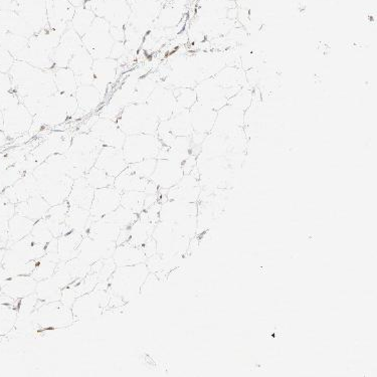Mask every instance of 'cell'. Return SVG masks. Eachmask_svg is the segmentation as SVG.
<instances>
[{"mask_svg": "<svg viewBox=\"0 0 377 377\" xmlns=\"http://www.w3.org/2000/svg\"><path fill=\"white\" fill-rule=\"evenodd\" d=\"M145 262L134 266L117 267L108 287L110 300L108 307H122L140 295L141 287L149 275Z\"/></svg>", "mask_w": 377, "mask_h": 377, "instance_id": "6da1fadb", "label": "cell"}, {"mask_svg": "<svg viewBox=\"0 0 377 377\" xmlns=\"http://www.w3.org/2000/svg\"><path fill=\"white\" fill-rule=\"evenodd\" d=\"M13 78L22 97L44 99L57 93L53 82V69L35 68L26 62L15 64Z\"/></svg>", "mask_w": 377, "mask_h": 377, "instance_id": "7a4b0ae2", "label": "cell"}, {"mask_svg": "<svg viewBox=\"0 0 377 377\" xmlns=\"http://www.w3.org/2000/svg\"><path fill=\"white\" fill-rule=\"evenodd\" d=\"M103 147V143L89 132L74 136L69 149L65 153L72 165L69 177L75 181L84 176L95 165Z\"/></svg>", "mask_w": 377, "mask_h": 377, "instance_id": "3957f363", "label": "cell"}, {"mask_svg": "<svg viewBox=\"0 0 377 377\" xmlns=\"http://www.w3.org/2000/svg\"><path fill=\"white\" fill-rule=\"evenodd\" d=\"M116 122L126 135H136L156 134L160 121L147 103H133L122 110Z\"/></svg>", "mask_w": 377, "mask_h": 377, "instance_id": "277c9868", "label": "cell"}, {"mask_svg": "<svg viewBox=\"0 0 377 377\" xmlns=\"http://www.w3.org/2000/svg\"><path fill=\"white\" fill-rule=\"evenodd\" d=\"M62 35L49 28L33 35L28 46L22 51V60L31 66L42 69H53L51 60L53 49L57 48Z\"/></svg>", "mask_w": 377, "mask_h": 377, "instance_id": "5b68a950", "label": "cell"}, {"mask_svg": "<svg viewBox=\"0 0 377 377\" xmlns=\"http://www.w3.org/2000/svg\"><path fill=\"white\" fill-rule=\"evenodd\" d=\"M75 95L57 92L44 99V105L37 115L33 117V122L40 126H60L72 118L78 110Z\"/></svg>", "mask_w": 377, "mask_h": 377, "instance_id": "8992f818", "label": "cell"}, {"mask_svg": "<svg viewBox=\"0 0 377 377\" xmlns=\"http://www.w3.org/2000/svg\"><path fill=\"white\" fill-rule=\"evenodd\" d=\"M109 282L99 283L96 288L76 299L72 313L76 321L94 320L102 315L109 304Z\"/></svg>", "mask_w": 377, "mask_h": 377, "instance_id": "52a82bcc", "label": "cell"}, {"mask_svg": "<svg viewBox=\"0 0 377 377\" xmlns=\"http://www.w3.org/2000/svg\"><path fill=\"white\" fill-rule=\"evenodd\" d=\"M33 319L37 330H60L75 322L72 309L60 301L40 305L33 312Z\"/></svg>", "mask_w": 377, "mask_h": 377, "instance_id": "ba28073f", "label": "cell"}, {"mask_svg": "<svg viewBox=\"0 0 377 377\" xmlns=\"http://www.w3.org/2000/svg\"><path fill=\"white\" fill-rule=\"evenodd\" d=\"M111 26L102 17H96L91 28L82 37L83 46L94 60L110 58L115 40L110 33Z\"/></svg>", "mask_w": 377, "mask_h": 377, "instance_id": "9c48e42d", "label": "cell"}, {"mask_svg": "<svg viewBox=\"0 0 377 377\" xmlns=\"http://www.w3.org/2000/svg\"><path fill=\"white\" fill-rule=\"evenodd\" d=\"M162 147L156 134H136L126 136L122 150L128 165H132L145 159H157Z\"/></svg>", "mask_w": 377, "mask_h": 377, "instance_id": "30bf717a", "label": "cell"}, {"mask_svg": "<svg viewBox=\"0 0 377 377\" xmlns=\"http://www.w3.org/2000/svg\"><path fill=\"white\" fill-rule=\"evenodd\" d=\"M165 0H128L131 15L127 24L136 29L139 33L145 35L153 26Z\"/></svg>", "mask_w": 377, "mask_h": 377, "instance_id": "8fae6325", "label": "cell"}, {"mask_svg": "<svg viewBox=\"0 0 377 377\" xmlns=\"http://www.w3.org/2000/svg\"><path fill=\"white\" fill-rule=\"evenodd\" d=\"M82 48H84L82 37L69 26L60 37L57 48L53 49L51 56L53 68H68L71 58Z\"/></svg>", "mask_w": 377, "mask_h": 377, "instance_id": "7c38bea8", "label": "cell"}, {"mask_svg": "<svg viewBox=\"0 0 377 377\" xmlns=\"http://www.w3.org/2000/svg\"><path fill=\"white\" fill-rule=\"evenodd\" d=\"M117 248L116 242H105L101 240L91 239L84 235L78 246V260L84 264L92 266L100 260L110 259L113 257Z\"/></svg>", "mask_w": 377, "mask_h": 377, "instance_id": "4fadbf2b", "label": "cell"}, {"mask_svg": "<svg viewBox=\"0 0 377 377\" xmlns=\"http://www.w3.org/2000/svg\"><path fill=\"white\" fill-rule=\"evenodd\" d=\"M120 206L121 192L114 186L95 190L93 201L90 208V221L102 219Z\"/></svg>", "mask_w": 377, "mask_h": 377, "instance_id": "5bb4252c", "label": "cell"}, {"mask_svg": "<svg viewBox=\"0 0 377 377\" xmlns=\"http://www.w3.org/2000/svg\"><path fill=\"white\" fill-rule=\"evenodd\" d=\"M75 11V6L68 0H47L49 28L62 35L69 28Z\"/></svg>", "mask_w": 377, "mask_h": 377, "instance_id": "9a60e30c", "label": "cell"}, {"mask_svg": "<svg viewBox=\"0 0 377 377\" xmlns=\"http://www.w3.org/2000/svg\"><path fill=\"white\" fill-rule=\"evenodd\" d=\"M37 181L40 194L51 206L67 201L74 184V179L68 175L60 178Z\"/></svg>", "mask_w": 377, "mask_h": 377, "instance_id": "2e32d148", "label": "cell"}, {"mask_svg": "<svg viewBox=\"0 0 377 377\" xmlns=\"http://www.w3.org/2000/svg\"><path fill=\"white\" fill-rule=\"evenodd\" d=\"M89 133L99 139L104 146L122 149L126 134L119 128L116 121L99 118L90 129Z\"/></svg>", "mask_w": 377, "mask_h": 377, "instance_id": "e0dca14e", "label": "cell"}, {"mask_svg": "<svg viewBox=\"0 0 377 377\" xmlns=\"http://www.w3.org/2000/svg\"><path fill=\"white\" fill-rule=\"evenodd\" d=\"M184 175L183 165L169 159H157L156 167L150 181L160 190H168L178 183Z\"/></svg>", "mask_w": 377, "mask_h": 377, "instance_id": "ac0fdd59", "label": "cell"}, {"mask_svg": "<svg viewBox=\"0 0 377 377\" xmlns=\"http://www.w3.org/2000/svg\"><path fill=\"white\" fill-rule=\"evenodd\" d=\"M159 121H165L174 116L176 100L174 91L165 86H156L146 101Z\"/></svg>", "mask_w": 377, "mask_h": 377, "instance_id": "d6986e66", "label": "cell"}, {"mask_svg": "<svg viewBox=\"0 0 377 377\" xmlns=\"http://www.w3.org/2000/svg\"><path fill=\"white\" fill-rule=\"evenodd\" d=\"M117 74L118 60L110 58L94 60L92 67L93 86L97 87L103 96L106 93L108 87L115 82Z\"/></svg>", "mask_w": 377, "mask_h": 377, "instance_id": "ffe728a7", "label": "cell"}, {"mask_svg": "<svg viewBox=\"0 0 377 377\" xmlns=\"http://www.w3.org/2000/svg\"><path fill=\"white\" fill-rule=\"evenodd\" d=\"M24 19L35 33L49 28L47 0H19Z\"/></svg>", "mask_w": 377, "mask_h": 377, "instance_id": "44dd1931", "label": "cell"}, {"mask_svg": "<svg viewBox=\"0 0 377 377\" xmlns=\"http://www.w3.org/2000/svg\"><path fill=\"white\" fill-rule=\"evenodd\" d=\"M197 102L219 111L226 104V92L215 80H206L195 87Z\"/></svg>", "mask_w": 377, "mask_h": 377, "instance_id": "7402d4cb", "label": "cell"}, {"mask_svg": "<svg viewBox=\"0 0 377 377\" xmlns=\"http://www.w3.org/2000/svg\"><path fill=\"white\" fill-rule=\"evenodd\" d=\"M128 165H129L126 161L122 149L104 146L94 166L104 170L110 176L116 178L121 172L124 171Z\"/></svg>", "mask_w": 377, "mask_h": 377, "instance_id": "603a6c76", "label": "cell"}, {"mask_svg": "<svg viewBox=\"0 0 377 377\" xmlns=\"http://www.w3.org/2000/svg\"><path fill=\"white\" fill-rule=\"evenodd\" d=\"M196 215L197 206L195 203L167 199L165 203H161L159 221L174 224L187 217Z\"/></svg>", "mask_w": 377, "mask_h": 377, "instance_id": "cb8c5ba5", "label": "cell"}, {"mask_svg": "<svg viewBox=\"0 0 377 377\" xmlns=\"http://www.w3.org/2000/svg\"><path fill=\"white\" fill-rule=\"evenodd\" d=\"M199 197V185L197 177L192 172L184 174L183 178L167 190V199L196 203Z\"/></svg>", "mask_w": 377, "mask_h": 377, "instance_id": "d4e9b609", "label": "cell"}, {"mask_svg": "<svg viewBox=\"0 0 377 377\" xmlns=\"http://www.w3.org/2000/svg\"><path fill=\"white\" fill-rule=\"evenodd\" d=\"M190 123L194 133L206 134L215 127L217 111L204 106L201 103H195L190 109Z\"/></svg>", "mask_w": 377, "mask_h": 377, "instance_id": "484cf974", "label": "cell"}, {"mask_svg": "<svg viewBox=\"0 0 377 377\" xmlns=\"http://www.w3.org/2000/svg\"><path fill=\"white\" fill-rule=\"evenodd\" d=\"M93 62L94 58L85 48L77 51L69 60L68 68L75 73L78 86L92 85L93 83V75H92Z\"/></svg>", "mask_w": 377, "mask_h": 377, "instance_id": "4316f807", "label": "cell"}, {"mask_svg": "<svg viewBox=\"0 0 377 377\" xmlns=\"http://www.w3.org/2000/svg\"><path fill=\"white\" fill-rule=\"evenodd\" d=\"M33 116L24 105L17 104L6 112V125L11 134H20L28 131L33 126Z\"/></svg>", "mask_w": 377, "mask_h": 377, "instance_id": "83f0119b", "label": "cell"}, {"mask_svg": "<svg viewBox=\"0 0 377 377\" xmlns=\"http://www.w3.org/2000/svg\"><path fill=\"white\" fill-rule=\"evenodd\" d=\"M69 208L68 201L51 206L48 212H47L46 217H44L49 230L53 233V237L58 239V237L72 232L71 228L65 223Z\"/></svg>", "mask_w": 377, "mask_h": 377, "instance_id": "f1b7e54d", "label": "cell"}, {"mask_svg": "<svg viewBox=\"0 0 377 377\" xmlns=\"http://www.w3.org/2000/svg\"><path fill=\"white\" fill-rule=\"evenodd\" d=\"M94 192L95 190L87 183L85 176L80 177V178L74 181L67 201H68L69 206H78V208L90 210L94 199Z\"/></svg>", "mask_w": 377, "mask_h": 377, "instance_id": "f546056e", "label": "cell"}, {"mask_svg": "<svg viewBox=\"0 0 377 377\" xmlns=\"http://www.w3.org/2000/svg\"><path fill=\"white\" fill-rule=\"evenodd\" d=\"M120 232L121 228L117 224L102 217L97 221H89L85 235L101 241L116 242Z\"/></svg>", "mask_w": 377, "mask_h": 377, "instance_id": "4dcf8cb0", "label": "cell"}, {"mask_svg": "<svg viewBox=\"0 0 377 377\" xmlns=\"http://www.w3.org/2000/svg\"><path fill=\"white\" fill-rule=\"evenodd\" d=\"M37 280L29 276H15L11 278L3 287L2 293L4 295L10 296L15 299H22L31 294L35 293L37 287Z\"/></svg>", "mask_w": 377, "mask_h": 377, "instance_id": "1f68e13d", "label": "cell"}, {"mask_svg": "<svg viewBox=\"0 0 377 377\" xmlns=\"http://www.w3.org/2000/svg\"><path fill=\"white\" fill-rule=\"evenodd\" d=\"M49 208L51 206L39 194L29 197L28 201L17 203L15 212L17 215L28 217L31 221H37L46 217Z\"/></svg>", "mask_w": 377, "mask_h": 377, "instance_id": "d6a6232c", "label": "cell"}, {"mask_svg": "<svg viewBox=\"0 0 377 377\" xmlns=\"http://www.w3.org/2000/svg\"><path fill=\"white\" fill-rule=\"evenodd\" d=\"M112 258L117 267L134 266L142 264L147 260L141 246H132L128 242L117 246Z\"/></svg>", "mask_w": 377, "mask_h": 377, "instance_id": "836d02e7", "label": "cell"}, {"mask_svg": "<svg viewBox=\"0 0 377 377\" xmlns=\"http://www.w3.org/2000/svg\"><path fill=\"white\" fill-rule=\"evenodd\" d=\"M244 120V110L239 108L224 106L217 112L215 126L221 132H230L237 129Z\"/></svg>", "mask_w": 377, "mask_h": 377, "instance_id": "e575fe53", "label": "cell"}, {"mask_svg": "<svg viewBox=\"0 0 377 377\" xmlns=\"http://www.w3.org/2000/svg\"><path fill=\"white\" fill-rule=\"evenodd\" d=\"M10 195H8L11 203H19L28 201L29 197L39 194V185L33 174H28L19 183L10 188Z\"/></svg>", "mask_w": 377, "mask_h": 377, "instance_id": "d590c367", "label": "cell"}, {"mask_svg": "<svg viewBox=\"0 0 377 377\" xmlns=\"http://www.w3.org/2000/svg\"><path fill=\"white\" fill-rule=\"evenodd\" d=\"M84 235L81 233L69 232L58 237V255L60 262L75 259L78 255V246L83 241Z\"/></svg>", "mask_w": 377, "mask_h": 377, "instance_id": "8d00e7d4", "label": "cell"}, {"mask_svg": "<svg viewBox=\"0 0 377 377\" xmlns=\"http://www.w3.org/2000/svg\"><path fill=\"white\" fill-rule=\"evenodd\" d=\"M78 109L83 110L89 115L96 111L103 101V95L97 87L92 86H78L75 94Z\"/></svg>", "mask_w": 377, "mask_h": 377, "instance_id": "74e56055", "label": "cell"}, {"mask_svg": "<svg viewBox=\"0 0 377 377\" xmlns=\"http://www.w3.org/2000/svg\"><path fill=\"white\" fill-rule=\"evenodd\" d=\"M150 179L142 178L138 175L134 174L129 167L121 172L114 181V187L118 190L121 194L126 192H145Z\"/></svg>", "mask_w": 377, "mask_h": 377, "instance_id": "f35d334b", "label": "cell"}, {"mask_svg": "<svg viewBox=\"0 0 377 377\" xmlns=\"http://www.w3.org/2000/svg\"><path fill=\"white\" fill-rule=\"evenodd\" d=\"M184 10L185 8H179L171 2L165 3L159 12L158 17L155 20L153 26L160 28H176L183 19Z\"/></svg>", "mask_w": 377, "mask_h": 377, "instance_id": "ab89813d", "label": "cell"}, {"mask_svg": "<svg viewBox=\"0 0 377 377\" xmlns=\"http://www.w3.org/2000/svg\"><path fill=\"white\" fill-rule=\"evenodd\" d=\"M62 286L51 276L48 279L40 280L35 287V295L42 303H51L60 301L62 297Z\"/></svg>", "mask_w": 377, "mask_h": 377, "instance_id": "60d3db41", "label": "cell"}, {"mask_svg": "<svg viewBox=\"0 0 377 377\" xmlns=\"http://www.w3.org/2000/svg\"><path fill=\"white\" fill-rule=\"evenodd\" d=\"M53 82L60 93L75 95L77 92V77L69 68L53 69Z\"/></svg>", "mask_w": 377, "mask_h": 377, "instance_id": "b9f144b4", "label": "cell"}, {"mask_svg": "<svg viewBox=\"0 0 377 377\" xmlns=\"http://www.w3.org/2000/svg\"><path fill=\"white\" fill-rule=\"evenodd\" d=\"M60 262L58 253L48 251L37 262L35 270L31 273V277L37 280V282L51 278L53 275V273H55L56 268H57L58 264Z\"/></svg>", "mask_w": 377, "mask_h": 377, "instance_id": "7bdbcfd3", "label": "cell"}, {"mask_svg": "<svg viewBox=\"0 0 377 377\" xmlns=\"http://www.w3.org/2000/svg\"><path fill=\"white\" fill-rule=\"evenodd\" d=\"M35 221H31L28 217L17 215L11 217L8 224V237L10 242H15L24 239L26 235H31L33 224Z\"/></svg>", "mask_w": 377, "mask_h": 377, "instance_id": "ee69618b", "label": "cell"}, {"mask_svg": "<svg viewBox=\"0 0 377 377\" xmlns=\"http://www.w3.org/2000/svg\"><path fill=\"white\" fill-rule=\"evenodd\" d=\"M95 19L96 15L93 11L89 10L85 6H80V8H76L75 15H74L73 19L71 20L69 26L82 37L91 28Z\"/></svg>", "mask_w": 377, "mask_h": 377, "instance_id": "f6af8a7d", "label": "cell"}, {"mask_svg": "<svg viewBox=\"0 0 377 377\" xmlns=\"http://www.w3.org/2000/svg\"><path fill=\"white\" fill-rule=\"evenodd\" d=\"M90 221V210L78 206H69L68 213H67V226L74 232L83 233L85 235L87 224Z\"/></svg>", "mask_w": 377, "mask_h": 377, "instance_id": "bcb514c9", "label": "cell"}, {"mask_svg": "<svg viewBox=\"0 0 377 377\" xmlns=\"http://www.w3.org/2000/svg\"><path fill=\"white\" fill-rule=\"evenodd\" d=\"M139 215L135 212H131L128 208H123L122 206H119L114 212H110L109 215H105V219L117 224L121 230L123 228H130L138 219Z\"/></svg>", "mask_w": 377, "mask_h": 377, "instance_id": "7dc6e473", "label": "cell"}, {"mask_svg": "<svg viewBox=\"0 0 377 377\" xmlns=\"http://www.w3.org/2000/svg\"><path fill=\"white\" fill-rule=\"evenodd\" d=\"M87 183L94 188V190H100V188L110 187L114 186L115 178L107 174L104 170L93 166L89 171L84 175Z\"/></svg>", "mask_w": 377, "mask_h": 377, "instance_id": "c3c4849f", "label": "cell"}, {"mask_svg": "<svg viewBox=\"0 0 377 377\" xmlns=\"http://www.w3.org/2000/svg\"><path fill=\"white\" fill-rule=\"evenodd\" d=\"M146 194L143 192H126L121 194V206L136 215L144 210Z\"/></svg>", "mask_w": 377, "mask_h": 377, "instance_id": "681fc988", "label": "cell"}, {"mask_svg": "<svg viewBox=\"0 0 377 377\" xmlns=\"http://www.w3.org/2000/svg\"><path fill=\"white\" fill-rule=\"evenodd\" d=\"M176 100V109L175 113L190 110L196 103L197 98L194 90L190 87H179L174 92Z\"/></svg>", "mask_w": 377, "mask_h": 377, "instance_id": "f907efd6", "label": "cell"}, {"mask_svg": "<svg viewBox=\"0 0 377 377\" xmlns=\"http://www.w3.org/2000/svg\"><path fill=\"white\" fill-rule=\"evenodd\" d=\"M155 87H156V83L153 78L147 77L139 80L134 89L133 103H146Z\"/></svg>", "mask_w": 377, "mask_h": 377, "instance_id": "816d5d0a", "label": "cell"}, {"mask_svg": "<svg viewBox=\"0 0 377 377\" xmlns=\"http://www.w3.org/2000/svg\"><path fill=\"white\" fill-rule=\"evenodd\" d=\"M156 158L145 159V160L139 161V162L132 163V165H128V167L139 177L150 179L151 175L153 174L155 167H156Z\"/></svg>", "mask_w": 377, "mask_h": 377, "instance_id": "f5cc1de1", "label": "cell"}, {"mask_svg": "<svg viewBox=\"0 0 377 377\" xmlns=\"http://www.w3.org/2000/svg\"><path fill=\"white\" fill-rule=\"evenodd\" d=\"M31 235L35 241L44 244V246H47L53 239V233H51L48 224H47L44 219L35 221V224H33V230H31Z\"/></svg>", "mask_w": 377, "mask_h": 377, "instance_id": "db71d44e", "label": "cell"}, {"mask_svg": "<svg viewBox=\"0 0 377 377\" xmlns=\"http://www.w3.org/2000/svg\"><path fill=\"white\" fill-rule=\"evenodd\" d=\"M125 40L124 44L126 48H127L128 51H136L137 49H139V47L142 44L143 37L144 35L139 33L136 29L130 26L129 24H126L125 26Z\"/></svg>", "mask_w": 377, "mask_h": 377, "instance_id": "11a10c76", "label": "cell"}, {"mask_svg": "<svg viewBox=\"0 0 377 377\" xmlns=\"http://www.w3.org/2000/svg\"><path fill=\"white\" fill-rule=\"evenodd\" d=\"M126 53H128V49L126 48L125 44L123 42H115L113 48H112L110 58L118 60L119 58L124 57Z\"/></svg>", "mask_w": 377, "mask_h": 377, "instance_id": "9f6ffc18", "label": "cell"}, {"mask_svg": "<svg viewBox=\"0 0 377 377\" xmlns=\"http://www.w3.org/2000/svg\"><path fill=\"white\" fill-rule=\"evenodd\" d=\"M141 248L144 251L146 258L151 257V255L157 253V244L153 237H152V235L143 244Z\"/></svg>", "mask_w": 377, "mask_h": 377, "instance_id": "6f0895ef", "label": "cell"}, {"mask_svg": "<svg viewBox=\"0 0 377 377\" xmlns=\"http://www.w3.org/2000/svg\"><path fill=\"white\" fill-rule=\"evenodd\" d=\"M110 33H111L112 37L115 42H123L125 40V28H115V26H111L110 28Z\"/></svg>", "mask_w": 377, "mask_h": 377, "instance_id": "680465c9", "label": "cell"}, {"mask_svg": "<svg viewBox=\"0 0 377 377\" xmlns=\"http://www.w3.org/2000/svg\"><path fill=\"white\" fill-rule=\"evenodd\" d=\"M72 6H75L76 8H80V6H84L86 3L87 0H68Z\"/></svg>", "mask_w": 377, "mask_h": 377, "instance_id": "91938a15", "label": "cell"}, {"mask_svg": "<svg viewBox=\"0 0 377 377\" xmlns=\"http://www.w3.org/2000/svg\"><path fill=\"white\" fill-rule=\"evenodd\" d=\"M172 1H174V0H165V3H170Z\"/></svg>", "mask_w": 377, "mask_h": 377, "instance_id": "94428289", "label": "cell"}, {"mask_svg": "<svg viewBox=\"0 0 377 377\" xmlns=\"http://www.w3.org/2000/svg\"><path fill=\"white\" fill-rule=\"evenodd\" d=\"M192 1H194V0H190V2H192Z\"/></svg>", "mask_w": 377, "mask_h": 377, "instance_id": "6125c7cd", "label": "cell"}, {"mask_svg": "<svg viewBox=\"0 0 377 377\" xmlns=\"http://www.w3.org/2000/svg\"><path fill=\"white\" fill-rule=\"evenodd\" d=\"M127 1H128V0H127Z\"/></svg>", "mask_w": 377, "mask_h": 377, "instance_id": "be15d7a7", "label": "cell"}]
</instances>
